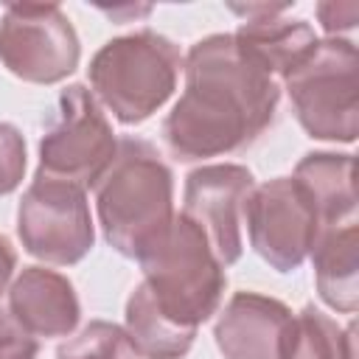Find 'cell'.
<instances>
[{"mask_svg": "<svg viewBox=\"0 0 359 359\" xmlns=\"http://www.w3.org/2000/svg\"><path fill=\"white\" fill-rule=\"evenodd\" d=\"M182 70L185 93L163 121V140L177 160L241 151L272 126L280 84L241 56L233 34L194 42Z\"/></svg>", "mask_w": 359, "mask_h": 359, "instance_id": "1", "label": "cell"}, {"mask_svg": "<svg viewBox=\"0 0 359 359\" xmlns=\"http://www.w3.org/2000/svg\"><path fill=\"white\" fill-rule=\"evenodd\" d=\"M93 191L104 238L123 258H137L174 219V174L143 137L118 140Z\"/></svg>", "mask_w": 359, "mask_h": 359, "instance_id": "2", "label": "cell"}, {"mask_svg": "<svg viewBox=\"0 0 359 359\" xmlns=\"http://www.w3.org/2000/svg\"><path fill=\"white\" fill-rule=\"evenodd\" d=\"M154 306L182 328H199L224 297L227 275L208 236L188 216H174L165 233L137 258Z\"/></svg>", "mask_w": 359, "mask_h": 359, "instance_id": "3", "label": "cell"}, {"mask_svg": "<svg viewBox=\"0 0 359 359\" xmlns=\"http://www.w3.org/2000/svg\"><path fill=\"white\" fill-rule=\"evenodd\" d=\"M180 70V48L168 36L143 28L104 42L90 59L87 79L95 101L123 126H135L171 98Z\"/></svg>", "mask_w": 359, "mask_h": 359, "instance_id": "4", "label": "cell"}, {"mask_svg": "<svg viewBox=\"0 0 359 359\" xmlns=\"http://www.w3.org/2000/svg\"><path fill=\"white\" fill-rule=\"evenodd\" d=\"M297 123L314 140L353 143L359 135L356 45L342 36L317 39L283 76Z\"/></svg>", "mask_w": 359, "mask_h": 359, "instance_id": "5", "label": "cell"}, {"mask_svg": "<svg viewBox=\"0 0 359 359\" xmlns=\"http://www.w3.org/2000/svg\"><path fill=\"white\" fill-rule=\"evenodd\" d=\"M118 151L112 123L84 84L59 93L56 109L39 140L36 177L93 188Z\"/></svg>", "mask_w": 359, "mask_h": 359, "instance_id": "6", "label": "cell"}, {"mask_svg": "<svg viewBox=\"0 0 359 359\" xmlns=\"http://www.w3.org/2000/svg\"><path fill=\"white\" fill-rule=\"evenodd\" d=\"M22 250L45 264L73 266L95 244V224L84 188L34 177L17 208Z\"/></svg>", "mask_w": 359, "mask_h": 359, "instance_id": "7", "label": "cell"}, {"mask_svg": "<svg viewBox=\"0 0 359 359\" xmlns=\"http://www.w3.org/2000/svg\"><path fill=\"white\" fill-rule=\"evenodd\" d=\"M81 59L73 22L56 3H11L0 17V62L31 84L67 79Z\"/></svg>", "mask_w": 359, "mask_h": 359, "instance_id": "8", "label": "cell"}, {"mask_svg": "<svg viewBox=\"0 0 359 359\" xmlns=\"http://www.w3.org/2000/svg\"><path fill=\"white\" fill-rule=\"evenodd\" d=\"M241 224H247L252 250L278 272H294L323 233L317 208L294 177L255 185L244 202Z\"/></svg>", "mask_w": 359, "mask_h": 359, "instance_id": "9", "label": "cell"}, {"mask_svg": "<svg viewBox=\"0 0 359 359\" xmlns=\"http://www.w3.org/2000/svg\"><path fill=\"white\" fill-rule=\"evenodd\" d=\"M252 188V171L238 163L199 165L185 177L182 216L202 227L222 266L241 258V213Z\"/></svg>", "mask_w": 359, "mask_h": 359, "instance_id": "10", "label": "cell"}, {"mask_svg": "<svg viewBox=\"0 0 359 359\" xmlns=\"http://www.w3.org/2000/svg\"><path fill=\"white\" fill-rule=\"evenodd\" d=\"M292 309L261 292H236L213 325L224 359H280Z\"/></svg>", "mask_w": 359, "mask_h": 359, "instance_id": "11", "label": "cell"}, {"mask_svg": "<svg viewBox=\"0 0 359 359\" xmlns=\"http://www.w3.org/2000/svg\"><path fill=\"white\" fill-rule=\"evenodd\" d=\"M8 314L31 337H70L81 317L73 283L45 266H22L8 286Z\"/></svg>", "mask_w": 359, "mask_h": 359, "instance_id": "12", "label": "cell"}, {"mask_svg": "<svg viewBox=\"0 0 359 359\" xmlns=\"http://www.w3.org/2000/svg\"><path fill=\"white\" fill-rule=\"evenodd\" d=\"M283 8L286 6H250L247 20L233 34L241 56L272 79H283L317 42L314 28L306 20L283 17Z\"/></svg>", "mask_w": 359, "mask_h": 359, "instance_id": "13", "label": "cell"}, {"mask_svg": "<svg viewBox=\"0 0 359 359\" xmlns=\"http://www.w3.org/2000/svg\"><path fill=\"white\" fill-rule=\"evenodd\" d=\"M314 280L317 294L325 306L342 314L359 309V227L345 222L320 233L314 250Z\"/></svg>", "mask_w": 359, "mask_h": 359, "instance_id": "14", "label": "cell"}, {"mask_svg": "<svg viewBox=\"0 0 359 359\" xmlns=\"http://www.w3.org/2000/svg\"><path fill=\"white\" fill-rule=\"evenodd\" d=\"M311 196L323 230L353 222L356 194H353V154L337 151H309L294 165L292 174Z\"/></svg>", "mask_w": 359, "mask_h": 359, "instance_id": "15", "label": "cell"}, {"mask_svg": "<svg viewBox=\"0 0 359 359\" xmlns=\"http://www.w3.org/2000/svg\"><path fill=\"white\" fill-rule=\"evenodd\" d=\"M123 331L132 339L140 359H182L196 339L194 328H182V325L171 323L154 306L151 292L143 280L132 289V294L126 300Z\"/></svg>", "mask_w": 359, "mask_h": 359, "instance_id": "16", "label": "cell"}, {"mask_svg": "<svg viewBox=\"0 0 359 359\" xmlns=\"http://www.w3.org/2000/svg\"><path fill=\"white\" fill-rule=\"evenodd\" d=\"M280 359H356L353 325H339L317 306L292 314Z\"/></svg>", "mask_w": 359, "mask_h": 359, "instance_id": "17", "label": "cell"}, {"mask_svg": "<svg viewBox=\"0 0 359 359\" xmlns=\"http://www.w3.org/2000/svg\"><path fill=\"white\" fill-rule=\"evenodd\" d=\"M56 359H140L126 331L107 320H90L76 337L59 345Z\"/></svg>", "mask_w": 359, "mask_h": 359, "instance_id": "18", "label": "cell"}, {"mask_svg": "<svg viewBox=\"0 0 359 359\" xmlns=\"http://www.w3.org/2000/svg\"><path fill=\"white\" fill-rule=\"evenodd\" d=\"M25 137L20 135L17 126L0 121V196L11 194L20 188L25 177Z\"/></svg>", "mask_w": 359, "mask_h": 359, "instance_id": "19", "label": "cell"}, {"mask_svg": "<svg viewBox=\"0 0 359 359\" xmlns=\"http://www.w3.org/2000/svg\"><path fill=\"white\" fill-rule=\"evenodd\" d=\"M39 342L8 311L0 309V359H36Z\"/></svg>", "mask_w": 359, "mask_h": 359, "instance_id": "20", "label": "cell"}, {"mask_svg": "<svg viewBox=\"0 0 359 359\" xmlns=\"http://www.w3.org/2000/svg\"><path fill=\"white\" fill-rule=\"evenodd\" d=\"M317 17H320L323 31L328 36H337L339 31H351L356 25L359 6L356 3H320L317 6Z\"/></svg>", "mask_w": 359, "mask_h": 359, "instance_id": "21", "label": "cell"}, {"mask_svg": "<svg viewBox=\"0 0 359 359\" xmlns=\"http://www.w3.org/2000/svg\"><path fill=\"white\" fill-rule=\"evenodd\" d=\"M14 266H17V252H14L11 241L6 236H0V292L8 286V280L14 275Z\"/></svg>", "mask_w": 359, "mask_h": 359, "instance_id": "22", "label": "cell"}]
</instances>
